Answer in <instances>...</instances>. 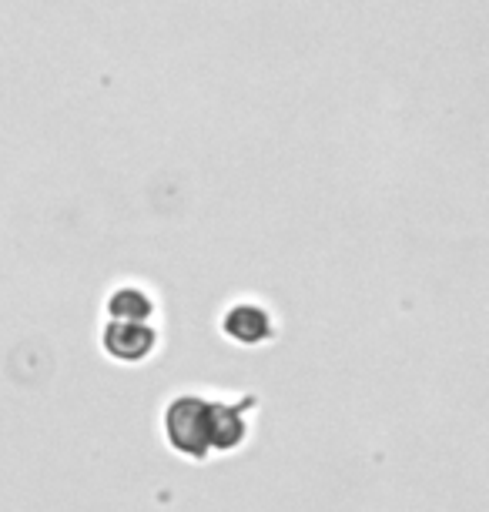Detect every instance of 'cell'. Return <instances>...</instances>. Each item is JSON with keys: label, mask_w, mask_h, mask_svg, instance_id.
<instances>
[{"label": "cell", "mask_w": 489, "mask_h": 512, "mask_svg": "<svg viewBox=\"0 0 489 512\" xmlns=\"http://www.w3.org/2000/svg\"><path fill=\"white\" fill-rule=\"evenodd\" d=\"M245 405L248 399H242L238 405H218V402L195 399V395H181L165 412V429L171 446L195 459H205L215 449L218 452L235 449L248 432L242 419Z\"/></svg>", "instance_id": "1"}, {"label": "cell", "mask_w": 489, "mask_h": 512, "mask_svg": "<svg viewBox=\"0 0 489 512\" xmlns=\"http://www.w3.org/2000/svg\"><path fill=\"white\" fill-rule=\"evenodd\" d=\"M104 345L124 362H138L155 349V332L145 322H114L104 332Z\"/></svg>", "instance_id": "2"}, {"label": "cell", "mask_w": 489, "mask_h": 512, "mask_svg": "<svg viewBox=\"0 0 489 512\" xmlns=\"http://www.w3.org/2000/svg\"><path fill=\"white\" fill-rule=\"evenodd\" d=\"M225 328L228 335L238 338V342H258V338H265L268 332H272V322H268V315L262 312V308L255 305H238L228 312L225 318Z\"/></svg>", "instance_id": "3"}, {"label": "cell", "mask_w": 489, "mask_h": 512, "mask_svg": "<svg viewBox=\"0 0 489 512\" xmlns=\"http://www.w3.org/2000/svg\"><path fill=\"white\" fill-rule=\"evenodd\" d=\"M151 298L141 292V288H118L108 302V312L114 322H145L151 315Z\"/></svg>", "instance_id": "4"}]
</instances>
